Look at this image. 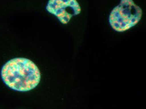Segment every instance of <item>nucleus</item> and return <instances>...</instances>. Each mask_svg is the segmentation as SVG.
Here are the masks:
<instances>
[{
    "label": "nucleus",
    "instance_id": "nucleus-1",
    "mask_svg": "<svg viewBox=\"0 0 146 109\" xmlns=\"http://www.w3.org/2000/svg\"><path fill=\"white\" fill-rule=\"evenodd\" d=\"M1 77L8 87L15 91L27 92L38 85L40 73L33 61L25 58L10 60L3 66Z\"/></svg>",
    "mask_w": 146,
    "mask_h": 109
},
{
    "label": "nucleus",
    "instance_id": "nucleus-3",
    "mask_svg": "<svg viewBox=\"0 0 146 109\" xmlns=\"http://www.w3.org/2000/svg\"><path fill=\"white\" fill-rule=\"evenodd\" d=\"M46 9L63 24H67L73 17L79 15L81 11L76 0H49Z\"/></svg>",
    "mask_w": 146,
    "mask_h": 109
},
{
    "label": "nucleus",
    "instance_id": "nucleus-2",
    "mask_svg": "<svg viewBox=\"0 0 146 109\" xmlns=\"http://www.w3.org/2000/svg\"><path fill=\"white\" fill-rule=\"evenodd\" d=\"M142 14L141 9L133 0H121L110 13V24L116 31L124 32L136 25Z\"/></svg>",
    "mask_w": 146,
    "mask_h": 109
}]
</instances>
